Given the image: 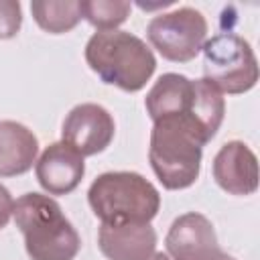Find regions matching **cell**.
Here are the masks:
<instances>
[{"label":"cell","mask_w":260,"mask_h":260,"mask_svg":"<svg viewBox=\"0 0 260 260\" xmlns=\"http://www.w3.org/2000/svg\"><path fill=\"white\" fill-rule=\"evenodd\" d=\"M209 140L207 132L187 114L154 120L148 160L160 185L169 191L191 187L199 177L203 146Z\"/></svg>","instance_id":"cell-1"},{"label":"cell","mask_w":260,"mask_h":260,"mask_svg":"<svg viewBox=\"0 0 260 260\" xmlns=\"http://www.w3.org/2000/svg\"><path fill=\"white\" fill-rule=\"evenodd\" d=\"M14 221L24 236L30 260H73L81 240L61 205L43 193H24L14 201Z\"/></svg>","instance_id":"cell-2"},{"label":"cell","mask_w":260,"mask_h":260,"mask_svg":"<svg viewBox=\"0 0 260 260\" xmlns=\"http://www.w3.org/2000/svg\"><path fill=\"white\" fill-rule=\"evenodd\" d=\"M85 63L104 83L122 91H138L156 69V59L146 43L128 30H100L85 45Z\"/></svg>","instance_id":"cell-3"},{"label":"cell","mask_w":260,"mask_h":260,"mask_svg":"<svg viewBox=\"0 0 260 260\" xmlns=\"http://www.w3.org/2000/svg\"><path fill=\"white\" fill-rule=\"evenodd\" d=\"M87 201L102 223H150L160 207L156 187L132 171L100 175L89 185Z\"/></svg>","instance_id":"cell-4"},{"label":"cell","mask_w":260,"mask_h":260,"mask_svg":"<svg viewBox=\"0 0 260 260\" xmlns=\"http://www.w3.org/2000/svg\"><path fill=\"white\" fill-rule=\"evenodd\" d=\"M203 79L221 93H246L258 81V61L250 43L234 32H219L203 45Z\"/></svg>","instance_id":"cell-5"},{"label":"cell","mask_w":260,"mask_h":260,"mask_svg":"<svg viewBox=\"0 0 260 260\" xmlns=\"http://www.w3.org/2000/svg\"><path fill=\"white\" fill-rule=\"evenodd\" d=\"M146 35L165 59L187 63L197 57L207 41V20L199 10L183 6L154 16L146 26Z\"/></svg>","instance_id":"cell-6"},{"label":"cell","mask_w":260,"mask_h":260,"mask_svg":"<svg viewBox=\"0 0 260 260\" xmlns=\"http://www.w3.org/2000/svg\"><path fill=\"white\" fill-rule=\"evenodd\" d=\"M116 132L112 114L100 104H79L71 108L63 120V142L75 148L81 156L104 152Z\"/></svg>","instance_id":"cell-7"},{"label":"cell","mask_w":260,"mask_h":260,"mask_svg":"<svg viewBox=\"0 0 260 260\" xmlns=\"http://www.w3.org/2000/svg\"><path fill=\"white\" fill-rule=\"evenodd\" d=\"M171 260H215L223 250L211 221L195 211L179 215L165 238Z\"/></svg>","instance_id":"cell-8"},{"label":"cell","mask_w":260,"mask_h":260,"mask_svg":"<svg viewBox=\"0 0 260 260\" xmlns=\"http://www.w3.org/2000/svg\"><path fill=\"white\" fill-rule=\"evenodd\" d=\"M35 173L39 185L49 195H67L81 183L85 175V162L75 148L61 140L49 144L41 152Z\"/></svg>","instance_id":"cell-9"},{"label":"cell","mask_w":260,"mask_h":260,"mask_svg":"<svg viewBox=\"0 0 260 260\" xmlns=\"http://www.w3.org/2000/svg\"><path fill=\"white\" fill-rule=\"evenodd\" d=\"M213 179L230 195H252L258 189V158L240 140L225 142L213 158Z\"/></svg>","instance_id":"cell-10"},{"label":"cell","mask_w":260,"mask_h":260,"mask_svg":"<svg viewBox=\"0 0 260 260\" xmlns=\"http://www.w3.org/2000/svg\"><path fill=\"white\" fill-rule=\"evenodd\" d=\"M98 246L108 260H148L156 248V232L150 223H102Z\"/></svg>","instance_id":"cell-11"},{"label":"cell","mask_w":260,"mask_h":260,"mask_svg":"<svg viewBox=\"0 0 260 260\" xmlns=\"http://www.w3.org/2000/svg\"><path fill=\"white\" fill-rule=\"evenodd\" d=\"M39 154V140L24 124L0 120V177H16L30 171Z\"/></svg>","instance_id":"cell-12"},{"label":"cell","mask_w":260,"mask_h":260,"mask_svg":"<svg viewBox=\"0 0 260 260\" xmlns=\"http://www.w3.org/2000/svg\"><path fill=\"white\" fill-rule=\"evenodd\" d=\"M193 93H195L193 79L179 73H165L154 81V85L146 93L144 106L152 122L162 116H175V114L191 116Z\"/></svg>","instance_id":"cell-13"},{"label":"cell","mask_w":260,"mask_h":260,"mask_svg":"<svg viewBox=\"0 0 260 260\" xmlns=\"http://www.w3.org/2000/svg\"><path fill=\"white\" fill-rule=\"evenodd\" d=\"M30 12L37 24L51 35L69 32L81 20L79 0H35Z\"/></svg>","instance_id":"cell-14"},{"label":"cell","mask_w":260,"mask_h":260,"mask_svg":"<svg viewBox=\"0 0 260 260\" xmlns=\"http://www.w3.org/2000/svg\"><path fill=\"white\" fill-rule=\"evenodd\" d=\"M81 18L100 30H116L132 10L128 0H81L79 2Z\"/></svg>","instance_id":"cell-15"},{"label":"cell","mask_w":260,"mask_h":260,"mask_svg":"<svg viewBox=\"0 0 260 260\" xmlns=\"http://www.w3.org/2000/svg\"><path fill=\"white\" fill-rule=\"evenodd\" d=\"M22 24L20 2L0 0V39H12L18 35Z\"/></svg>","instance_id":"cell-16"},{"label":"cell","mask_w":260,"mask_h":260,"mask_svg":"<svg viewBox=\"0 0 260 260\" xmlns=\"http://www.w3.org/2000/svg\"><path fill=\"white\" fill-rule=\"evenodd\" d=\"M12 211H14V199L10 195V191L0 185V230H4L12 217Z\"/></svg>","instance_id":"cell-17"},{"label":"cell","mask_w":260,"mask_h":260,"mask_svg":"<svg viewBox=\"0 0 260 260\" xmlns=\"http://www.w3.org/2000/svg\"><path fill=\"white\" fill-rule=\"evenodd\" d=\"M148 260H171V258H169L167 254H162V252H154V254H152Z\"/></svg>","instance_id":"cell-18"},{"label":"cell","mask_w":260,"mask_h":260,"mask_svg":"<svg viewBox=\"0 0 260 260\" xmlns=\"http://www.w3.org/2000/svg\"><path fill=\"white\" fill-rule=\"evenodd\" d=\"M215 260H236V258H234V256H230V254H225V252H221Z\"/></svg>","instance_id":"cell-19"}]
</instances>
